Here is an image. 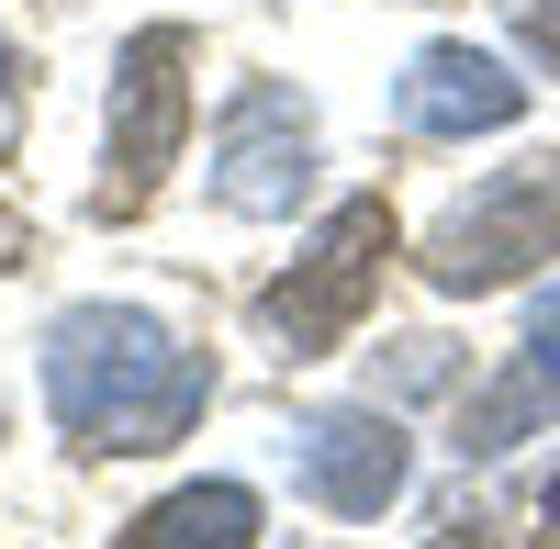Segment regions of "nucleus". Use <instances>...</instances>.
I'll use <instances>...</instances> for the list:
<instances>
[{
    "label": "nucleus",
    "mask_w": 560,
    "mask_h": 549,
    "mask_svg": "<svg viewBox=\"0 0 560 549\" xmlns=\"http://www.w3.org/2000/svg\"><path fill=\"white\" fill-rule=\"evenodd\" d=\"M527 113V79L482 57V45H427V57L404 68V124L415 135H493Z\"/></svg>",
    "instance_id": "obj_7"
},
{
    "label": "nucleus",
    "mask_w": 560,
    "mask_h": 549,
    "mask_svg": "<svg viewBox=\"0 0 560 549\" xmlns=\"http://www.w3.org/2000/svg\"><path fill=\"white\" fill-rule=\"evenodd\" d=\"M538 34H560V0H538Z\"/></svg>",
    "instance_id": "obj_10"
},
{
    "label": "nucleus",
    "mask_w": 560,
    "mask_h": 549,
    "mask_svg": "<svg viewBox=\"0 0 560 549\" xmlns=\"http://www.w3.org/2000/svg\"><path fill=\"white\" fill-rule=\"evenodd\" d=\"M538 258H560V157L493 168L482 191L427 236V281L438 292H504V281H527Z\"/></svg>",
    "instance_id": "obj_2"
},
{
    "label": "nucleus",
    "mask_w": 560,
    "mask_h": 549,
    "mask_svg": "<svg viewBox=\"0 0 560 549\" xmlns=\"http://www.w3.org/2000/svg\"><path fill=\"white\" fill-rule=\"evenodd\" d=\"M179 135H191V79H179V34H135L124 45V68H113V168H102V202L135 213L168 179L179 157Z\"/></svg>",
    "instance_id": "obj_4"
},
{
    "label": "nucleus",
    "mask_w": 560,
    "mask_h": 549,
    "mask_svg": "<svg viewBox=\"0 0 560 549\" xmlns=\"http://www.w3.org/2000/svg\"><path fill=\"white\" fill-rule=\"evenodd\" d=\"M549 516H560V482H549Z\"/></svg>",
    "instance_id": "obj_12"
},
{
    "label": "nucleus",
    "mask_w": 560,
    "mask_h": 549,
    "mask_svg": "<svg viewBox=\"0 0 560 549\" xmlns=\"http://www.w3.org/2000/svg\"><path fill=\"white\" fill-rule=\"evenodd\" d=\"M202 393H213L202 348L135 303H79L45 326V404L79 448H168L202 416Z\"/></svg>",
    "instance_id": "obj_1"
},
{
    "label": "nucleus",
    "mask_w": 560,
    "mask_h": 549,
    "mask_svg": "<svg viewBox=\"0 0 560 549\" xmlns=\"http://www.w3.org/2000/svg\"><path fill=\"white\" fill-rule=\"evenodd\" d=\"M124 549H258V505L236 482H191V493H168Z\"/></svg>",
    "instance_id": "obj_9"
},
{
    "label": "nucleus",
    "mask_w": 560,
    "mask_h": 549,
    "mask_svg": "<svg viewBox=\"0 0 560 549\" xmlns=\"http://www.w3.org/2000/svg\"><path fill=\"white\" fill-rule=\"evenodd\" d=\"M560 416V292L538 303V337H527V371L516 382H493L482 404H471V427H459V448H516L527 427H549Z\"/></svg>",
    "instance_id": "obj_8"
},
{
    "label": "nucleus",
    "mask_w": 560,
    "mask_h": 549,
    "mask_svg": "<svg viewBox=\"0 0 560 549\" xmlns=\"http://www.w3.org/2000/svg\"><path fill=\"white\" fill-rule=\"evenodd\" d=\"M213 191L236 213H292L314 191V124H303L292 90L258 79V90L224 102V124H213Z\"/></svg>",
    "instance_id": "obj_5"
},
{
    "label": "nucleus",
    "mask_w": 560,
    "mask_h": 549,
    "mask_svg": "<svg viewBox=\"0 0 560 549\" xmlns=\"http://www.w3.org/2000/svg\"><path fill=\"white\" fill-rule=\"evenodd\" d=\"M292 482L314 493L325 516H382L404 493V437L393 416H314L303 448H292Z\"/></svg>",
    "instance_id": "obj_6"
},
{
    "label": "nucleus",
    "mask_w": 560,
    "mask_h": 549,
    "mask_svg": "<svg viewBox=\"0 0 560 549\" xmlns=\"http://www.w3.org/2000/svg\"><path fill=\"white\" fill-rule=\"evenodd\" d=\"M0 90H12V57H0Z\"/></svg>",
    "instance_id": "obj_11"
},
{
    "label": "nucleus",
    "mask_w": 560,
    "mask_h": 549,
    "mask_svg": "<svg viewBox=\"0 0 560 549\" xmlns=\"http://www.w3.org/2000/svg\"><path fill=\"white\" fill-rule=\"evenodd\" d=\"M382 258H393V213H382V202H337V213L314 224V247L292 258V281L258 303V314H269V337L292 348V359L337 348V337L359 326V303L382 292Z\"/></svg>",
    "instance_id": "obj_3"
}]
</instances>
